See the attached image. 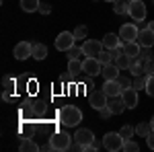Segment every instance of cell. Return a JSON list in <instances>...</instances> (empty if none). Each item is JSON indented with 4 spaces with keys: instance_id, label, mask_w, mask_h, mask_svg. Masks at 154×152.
Returning a JSON list of instances; mask_svg holds the SVG:
<instances>
[{
    "instance_id": "19",
    "label": "cell",
    "mask_w": 154,
    "mask_h": 152,
    "mask_svg": "<svg viewBox=\"0 0 154 152\" xmlns=\"http://www.w3.org/2000/svg\"><path fill=\"white\" fill-rule=\"evenodd\" d=\"M131 74V76H142V74H146L144 72V60L142 58H134V62H131L130 70H128Z\"/></svg>"
},
{
    "instance_id": "31",
    "label": "cell",
    "mask_w": 154,
    "mask_h": 152,
    "mask_svg": "<svg viewBox=\"0 0 154 152\" xmlns=\"http://www.w3.org/2000/svg\"><path fill=\"white\" fill-rule=\"evenodd\" d=\"M99 60H101V64H109V62H113V54L109 51V49H103L101 54H99Z\"/></svg>"
},
{
    "instance_id": "6",
    "label": "cell",
    "mask_w": 154,
    "mask_h": 152,
    "mask_svg": "<svg viewBox=\"0 0 154 152\" xmlns=\"http://www.w3.org/2000/svg\"><path fill=\"white\" fill-rule=\"evenodd\" d=\"M138 33H140V27H138V25L125 23V25H121V29H119V39H121L123 43L136 41V39H138Z\"/></svg>"
},
{
    "instance_id": "47",
    "label": "cell",
    "mask_w": 154,
    "mask_h": 152,
    "mask_svg": "<svg viewBox=\"0 0 154 152\" xmlns=\"http://www.w3.org/2000/svg\"><path fill=\"white\" fill-rule=\"evenodd\" d=\"M152 2H154V0H152Z\"/></svg>"
},
{
    "instance_id": "44",
    "label": "cell",
    "mask_w": 154,
    "mask_h": 152,
    "mask_svg": "<svg viewBox=\"0 0 154 152\" xmlns=\"http://www.w3.org/2000/svg\"><path fill=\"white\" fill-rule=\"evenodd\" d=\"M107 2H117V0H107Z\"/></svg>"
},
{
    "instance_id": "36",
    "label": "cell",
    "mask_w": 154,
    "mask_h": 152,
    "mask_svg": "<svg viewBox=\"0 0 154 152\" xmlns=\"http://www.w3.org/2000/svg\"><path fill=\"white\" fill-rule=\"evenodd\" d=\"M2 86H4V91H11V93H12V88H14V80H12L11 76H4V78H2Z\"/></svg>"
},
{
    "instance_id": "24",
    "label": "cell",
    "mask_w": 154,
    "mask_h": 152,
    "mask_svg": "<svg viewBox=\"0 0 154 152\" xmlns=\"http://www.w3.org/2000/svg\"><path fill=\"white\" fill-rule=\"evenodd\" d=\"M23 152H37V150H41V146H37L33 140H29V138H25L23 142H21V146H19Z\"/></svg>"
},
{
    "instance_id": "2",
    "label": "cell",
    "mask_w": 154,
    "mask_h": 152,
    "mask_svg": "<svg viewBox=\"0 0 154 152\" xmlns=\"http://www.w3.org/2000/svg\"><path fill=\"white\" fill-rule=\"evenodd\" d=\"M123 142H125V138H123L119 132H109V134L103 136V146H105V150H109V152L123 150Z\"/></svg>"
},
{
    "instance_id": "28",
    "label": "cell",
    "mask_w": 154,
    "mask_h": 152,
    "mask_svg": "<svg viewBox=\"0 0 154 152\" xmlns=\"http://www.w3.org/2000/svg\"><path fill=\"white\" fill-rule=\"evenodd\" d=\"M72 33H74V37H76V39H86V35H88V29H86L84 25H78V27H76Z\"/></svg>"
},
{
    "instance_id": "26",
    "label": "cell",
    "mask_w": 154,
    "mask_h": 152,
    "mask_svg": "<svg viewBox=\"0 0 154 152\" xmlns=\"http://www.w3.org/2000/svg\"><path fill=\"white\" fill-rule=\"evenodd\" d=\"M146 82H148V74H142V76H134V88L136 91H142V88H146Z\"/></svg>"
},
{
    "instance_id": "18",
    "label": "cell",
    "mask_w": 154,
    "mask_h": 152,
    "mask_svg": "<svg viewBox=\"0 0 154 152\" xmlns=\"http://www.w3.org/2000/svg\"><path fill=\"white\" fill-rule=\"evenodd\" d=\"M123 49H125V54L131 56V58H140L142 45H140L138 41H128V43H123Z\"/></svg>"
},
{
    "instance_id": "34",
    "label": "cell",
    "mask_w": 154,
    "mask_h": 152,
    "mask_svg": "<svg viewBox=\"0 0 154 152\" xmlns=\"http://www.w3.org/2000/svg\"><path fill=\"white\" fill-rule=\"evenodd\" d=\"M140 58L146 62V60H152L154 58V51H152V47H142V51H140Z\"/></svg>"
},
{
    "instance_id": "46",
    "label": "cell",
    "mask_w": 154,
    "mask_h": 152,
    "mask_svg": "<svg viewBox=\"0 0 154 152\" xmlns=\"http://www.w3.org/2000/svg\"><path fill=\"white\" fill-rule=\"evenodd\" d=\"M95 2H97V0H95Z\"/></svg>"
},
{
    "instance_id": "32",
    "label": "cell",
    "mask_w": 154,
    "mask_h": 152,
    "mask_svg": "<svg viewBox=\"0 0 154 152\" xmlns=\"http://www.w3.org/2000/svg\"><path fill=\"white\" fill-rule=\"evenodd\" d=\"M119 134H121V136L128 140V138H131V136L136 134V128H131V126H123V128L119 129Z\"/></svg>"
},
{
    "instance_id": "41",
    "label": "cell",
    "mask_w": 154,
    "mask_h": 152,
    "mask_svg": "<svg viewBox=\"0 0 154 152\" xmlns=\"http://www.w3.org/2000/svg\"><path fill=\"white\" fill-rule=\"evenodd\" d=\"M2 99H4V101H11V99H12L11 91H4V93H2Z\"/></svg>"
},
{
    "instance_id": "25",
    "label": "cell",
    "mask_w": 154,
    "mask_h": 152,
    "mask_svg": "<svg viewBox=\"0 0 154 152\" xmlns=\"http://www.w3.org/2000/svg\"><path fill=\"white\" fill-rule=\"evenodd\" d=\"M68 72L74 74V76H76V74H80V72H82V62H80L78 58L68 60Z\"/></svg>"
},
{
    "instance_id": "10",
    "label": "cell",
    "mask_w": 154,
    "mask_h": 152,
    "mask_svg": "<svg viewBox=\"0 0 154 152\" xmlns=\"http://www.w3.org/2000/svg\"><path fill=\"white\" fill-rule=\"evenodd\" d=\"M105 47H103V41H95V39H86L82 43V51L84 56H95V58H99V54L103 51Z\"/></svg>"
},
{
    "instance_id": "7",
    "label": "cell",
    "mask_w": 154,
    "mask_h": 152,
    "mask_svg": "<svg viewBox=\"0 0 154 152\" xmlns=\"http://www.w3.org/2000/svg\"><path fill=\"white\" fill-rule=\"evenodd\" d=\"M74 41H76L74 33H70V31H62V33L56 37V49H58V51H68V49L74 45Z\"/></svg>"
},
{
    "instance_id": "5",
    "label": "cell",
    "mask_w": 154,
    "mask_h": 152,
    "mask_svg": "<svg viewBox=\"0 0 154 152\" xmlns=\"http://www.w3.org/2000/svg\"><path fill=\"white\" fill-rule=\"evenodd\" d=\"M103 70V64H101V60L95 58V56H86L82 60V72L86 74H91V76H99Z\"/></svg>"
},
{
    "instance_id": "4",
    "label": "cell",
    "mask_w": 154,
    "mask_h": 152,
    "mask_svg": "<svg viewBox=\"0 0 154 152\" xmlns=\"http://www.w3.org/2000/svg\"><path fill=\"white\" fill-rule=\"evenodd\" d=\"M49 144L54 150H68L72 144V138L66 134V132H56L51 138H49Z\"/></svg>"
},
{
    "instance_id": "11",
    "label": "cell",
    "mask_w": 154,
    "mask_h": 152,
    "mask_svg": "<svg viewBox=\"0 0 154 152\" xmlns=\"http://www.w3.org/2000/svg\"><path fill=\"white\" fill-rule=\"evenodd\" d=\"M29 56H33V43H29V41H19L17 45H14V58L17 60H27Z\"/></svg>"
},
{
    "instance_id": "30",
    "label": "cell",
    "mask_w": 154,
    "mask_h": 152,
    "mask_svg": "<svg viewBox=\"0 0 154 152\" xmlns=\"http://www.w3.org/2000/svg\"><path fill=\"white\" fill-rule=\"evenodd\" d=\"M66 54H68V60H74V58H78V56H84L82 47H76V45H72Z\"/></svg>"
},
{
    "instance_id": "17",
    "label": "cell",
    "mask_w": 154,
    "mask_h": 152,
    "mask_svg": "<svg viewBox=\"0 0 154 152\" xmlns=\"http://www.w3.org/2000/svg\"><path fill=\"white\" fill-rule=\"evenodd\" d=\"M101 41H103V47H105V49H109V51H111V49H115V47L121 43L119 35H115V33H107Z\"/></svg>"
},
{
    "instance_id": "16",
    "label": "cell",
    "mask_w": 154,
    "mask_h": 152,
    "mask_svg": "<svg viewBox=\"0 0 154 152\" xmlns=\"http://www.w3.org/2000/svg\"><path fill=\"white\" fill-rule=\"evenodd\" d=\"M109 107H111V111H113V115H119V113H123L128 105H125V101H123V97L119 95V97H113L111 101H109Z\"/></svg>"
},
{
    "instance_id": "42",
    "label": "cell",
    "mask_w": 154,
    "mask_h": 152,
    "mask_svg": "<svg viewBox=\"0 0 154 152\" xmlns=\"http://www.w3.org/2000/svg\"><path fill=\"white\" fill-rule=\"evenodd\" d=\"M148 29H150V31H154V21H152V23H148Z\"/></svg>"
},
{
    "instance_id": "37",
    "label": "cell",
    "mask_w": 154,
    "mask_h": 152,
    "mask_svg": "<svg viewBox=\"0 0 154 152\" xmlns=\"http://www.w3.org/2000/svg\"><path fill=\"white\" fill-rule=\"evenodd\" d=\"M146 93L150 95V97H154V74L148 76V82H146Z\"/></svg>"
},
{
    "instance_id": "23",
    "label": "cell",
    "mask_w": 154,
    "mask_h": 152,
    "mask_svg": "<svg viewBox=\"0 0 154 152\" xmlns=\"http://www.w3.org/2000/svg\"><path fill=\"white\" fill-rule=\"evenodd\" d=\"M48 56V47L43 43H33V58L35 60H45Z\"/></svg>"
},
{
    "instance_id": "9",
    "label": "cell",
    "mask_w": 154,
    "mask_h": 152,
    "mask_svg": "<svg viewBox=\"0 0 154 152\" xmlns=\"http://www.w3.org/2000/svg\"><path fill=\"white\" fill-rule=\"evenodd\" d=\"M74 140L82 146V152H84V148H86L88 144H93V142H95V134H93L91 129H86V128H80V129H76Z\"/></svg>"
},
{
    "instance_id": "20",
    "label": "cell",
    "mask_w": 154,
    "mask_h": 152,
    "mask_svg": "<svg viewBox=\"0 0 154 152\" xmlns=\"http://www.w3.org/2000/svg\"><path fill=\"white\" fill-rule=\"evenodd\" d=\"M131 62H134V58H131V56L121 54V56H117V58H115V66H117L119 70H130Z\"/></svg>"
},
{
    "instance_id": "21",
    "label": "cell",
    "mask_w": 154,
    "mask_h": 152,
    "mask_svg": "<svg viewBox=\"0 0 154 152\" xmlns=\"http://www.w3.org/2000/svg\"><path fill=\"white\" fill-rule=\"evenodd\" d=\"M152 132H154V129H152V126H150V121H148V123H144V121H142V123L136 126V134H138L140 138H148Z\"/></svg>"
},
{
    "instance_id": "40",
    "label": "cell",
    "mask_w": 154,
    "mask_h": 152,
    "mask_svg": "<svg viewBox=\"0 0 154 152\" xmlns=\"http://www.w3.org/2000/svg\"><path fill=\"white\" fill-rule=\"evenodd\" d=\"M146 144H148V148H150V150H154V132L146 138Z\"/></svg>"
},
{
    "instance_id": "1",
    "label": "cell",
    "mask_w": 154,
    "mask_h": 152,
    "mask_svg": "<svg viewBox=\"0 0 154 152\" xmlns=\"http://www.w3.org/2000/svg\"><path fill=\"white\" fill-rule=\"evenodd\" d=\"M58 117L66 128H76V126L82 121V111H80L78 107H74V105H66V107L60 109Z\"/></svg>"
},
{
    "instance_id": "3",
    "label": "cell",
    "mask_w": 154,
    "mask_h": 152,
    "mask_svg": "<svg viewBox=\"0 0 154 152\" xmlns=\"http://www.w3.org/2000/svg\"><path fill=\"white\" fill-rule=\"evenodd\" d=\"M146 4H144L142 0H131L130 4H128V14H130L131 19L136 21V23H140L146 19Z\"/></svg>"
},
{
    "instance_id": "29",
    "label": "cell",
    "mask_w": 154,
    "mask_h": 152,
    "mask_svg": "<svg viewBox=\"0 0 154 152\" xmlns=\"http://www.w3.org/2000/svg\"><path fill=\"white\" fill-rule=\"evenodd\" d=\"M123 150H125V152H138V150H140V146H138V142H134V140L128 138V140L123 142Z\"/></svg>"
},
{
    "instance_id": "27",
    "label": "cell",
    "mask_w": 154,
    "mask_h": 152,
    "mask_svg": "<svg viewBox=\"0 0 154 152\" xmlns=\"http://www.w3.org/2000/svg\"><path fill=\"white\" fill-rule=\"evenodd\" d=\"M113 4H115V6H113V11H115V14H128V4H130V2H128V0H123V2H113Z\"/></svg>"
},
{
    "instance_id": "8",
    "label": "cell",
    "mask_w": 154,
    "mask_h": 152,
    "mask_svg": "<svg viewBox=\"0 0 154 152\" xmlns=\"http://www.w3.org/2000/svg\"><path fill=\"white\" fill-rule=\"evenodd\" d=\"M88 99H91V107L93 109H101V107H105V105H109V97L105 95V91L101 88V91H91L88 93Z\"/></svg>"
},
{
    "instance_id": "43",
    "label": "cell",
    "mask_w": 154,
    "mask_h": 152,
    "mask_svg": "<svg viewBox=\"0 0 154 152\" xmlns=\"http://www.w3.org/2000/svg\"><path fill=\"white\" fill-rule=\"evenodd\" d=\"M150 126H152V129H154V115H152V119H150Z\"/></svg>"
},
{
    "instance_id": "33",
    "label": "cell",
    "mask_w": 154,
    "mask_h": 152,
    "mask_svg": "<svg viewBox=\"0 0 154 152\" xmlns=\"http://www.w3.org/2000/svg\"><path fill=\"white\" fill-rule=\"evenodd\" d=\"M130 76H131V74H130ZM130 76H121V74H119V78H117V80H119V84L123 86V91H125V88H130L131 84H134V80H131Z\"/></svg>"
},
{
    "instance_id": "45",
    "label": "cell",
    "mask_w": 154,
    "mask_h": 152,
    "mask_svg": "<svg viewBox=\"0 0 154 152\" xmlns=\"http://www.w3.org/2000/svg\"><path fill=\"white\" fill-rule=\"evenodd\" d=\"M128 2H131V0H128Z\"/></svg>"
},
{
    "instance_id": "39",
    "label": "cell",
    "mask_w": 154,
    "mask_h": 152,
    "mask_svg": "<svg viewBox=\"0 0 154 152\" xmlns=\"http://www.w3.org/2000/svg\"><path fill=\"white\" fill-rule=\"evenodd\" d=\"M37 12H41V14H49V12H51V6H49V4H45V2H41Z\"/></svg>"
},
{
    "instance_id": "35",
    "label": "cell",
    "mask_w": 154,
    "mask_h": 152,
    "mask_svg": "<svg viewBox=\"0 0 154 152\" xmlns=\"http://www.w3.org/2000/svg\"><path fill=\"white\" fill-rule=\"evenodd\" d=\"M111 115H113V111H111V107H109V105H105V107L99 109V117H101V119H109Z\"/></svg>"
},
{
    "instance_id": "22",
    "label": "cell",
    "mask_w": 154,
    "mask_h": 152,
    "mask_svg": "<svg viewBox=\"0 0 154 152\" xmlns=\"http://www.w3.org/2000/svg\"><path fill=\"white\" fill-rule=\"evenodd\" d=\"M39 0H21V8H23L25 12H35L39 11Z\"/></svg>"
},
{
    "instance_id": "38",
    "label": "cell",
    "mask_w": 154,
    "mask_h": 152,
    "mask_svg": "<svg viewBox=\"0 0 154 152\" xmlns=\"http://www.w3.org/2000/svg\"><path fill=\"white\" fill-rule=\"evenodd\" d=\"M144 72H146L148 76H150V74H154V58L144 62Z\"/></svg>"
},
{
    "instance_id": "12",
    "label": "cell",
    "mask_w": 154,
    "mask_h": 152,
    "mask_svg": "<svg viewBox=\"0 0 154 152\" xmlns=\"http://www.w3.org/2000/svg\"><path fill=\"white\" fill-rule=\"evenodd\" d=\"M103 91H105V95L109 97V99H113V97H119V95L123 93V86H121V84H119V80L115 78V80H105Z\"/></svg>"
},
{
    "instance_id": "13",
    "label": "cell",
    "mask_w": 154,
    "mask_h": 152,
    "mask_svg": "<svg viewBox=\"0 0 154 152\" xmlns=\"http://www.w3.org/2000/svg\"><path fill=\"white\" fill-rule=\"evenodd\" d=\"M136 41H138L142 47H152L154 45V31H150L148 27H146V29H140Z\"/></svg>"
},
{
    "instance_id": "15",
    "label": "cell",
    "mask_w": 154,
    "mask_h": 152,
    "mask_svg": "<svg viewBox=\"0 0 154 152\" xmlns=\"http://www.w3.org/2000/svg\"><path fill=\"white\" fill-rule=\"evenodd\" d=\"M121 97H123V101H125V105H128V109H134V107L138 105V91H136L134 86H130V88H125V91L121 93Z\"/></svg>"
},
{
    "instance_id": "14",
    "label": "cell",
    "mask_w": 154,
    "mask_h": 152,
    "mask_svg": "<svg viewBox=\"0 0 154 152\" xmlns=\"http://www.w3.org/2000/svg\"><path fill=\"white\" fill-rule=\"evenodd\" d=\"M119 68L115 66V62H109V64H103V70H101V76L105 78V80H115L119 78Z\"/></svg>"
}]
</instances>
